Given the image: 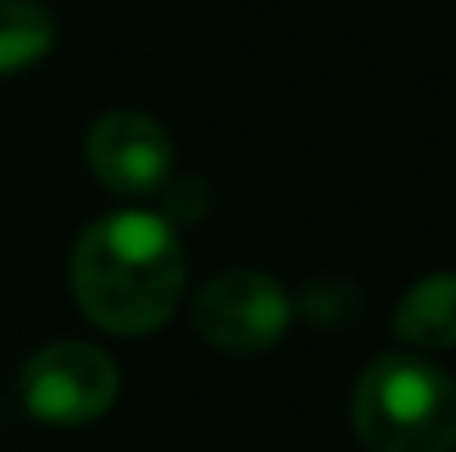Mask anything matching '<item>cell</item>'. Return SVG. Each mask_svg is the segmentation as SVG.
I'll list each match as a JSON object with an SVG mask.
<instances>
[{
	"label": "cell",
	"instance_id": "2",
	"mask_svg": "<svg viewBox=\"0 0 456 452\" xmlns=\"http://www.w3.org/2000/svg\"><path fill=\"white\" fill-rule=\"evenodd\" d=\"M350 417L368 452H456V382L412 350L381 355L354 382Z\"/></svg>",
	"mask_w": 456,
	"mask_h": 452
},
{
	"label": "cell",
	"instance_id": "1",
	"mask_svg": "<svg viewBox=\"0 0 456 452\" xmlns=\"http://www.w3.org/2000/svg\"><path fill=\"white\" fill-rule=\"evenodd\" d=\"M71 289L80 310L116 337L159 328L186 289V258L173 222L147 209L98 218L71 253Z\"/></svg>",
	"mask_w": 456,
	"mask_h": 452
},
{
	"label": "cell",
	"instance_id": "6",
	"mask_svg": "<svg viewBox=\"0 0 456 452\" xmlns=\"http://www.w3.org/2000/svg\"><path fill=\"white\" fill-rule=\"evenodd\" d=\"M395 333L421 350L456 346V271H435L417 280L395 306Z\"/></svg>",
	"mask_w": 456,
	"mask_h": 452
},
{
	"label": "cell",
	"instance_id": "7",
	"mask_svg": "<svg viewBox=\"0 0 456 452\" xmlns=\"http://www.w3.org/2000/svg\"><path fill=\"white\" fill-rule=\"evenodd\" d=\"M58 40L45 0H0V76L36 67Z\"/></svg>",
	"mask_w": 456,
	"mask_h": 452
},
{
	"label": "cell",
	"instance_id": "3",
	"mask_svg": "<svg viewBox=\"0 0 456 452\" xmlns=\"http://www.w3.org/2000/svg\"><path fill=\"white\" fill-rule=\"evenodd\" d=\"M18 395L45 426H89L116 404L120 368L89 341H53L22 364Z\"/></svg>",
	"mask_w": 456,
	"mask_h": 452
},
{
	"label": "cell",
	"instance_id": "5",
	"mask_svg": "<svg viewBox=\"0 0 456 452\" xmlns=\"http://www.w3.org/2000/svg\"><path fill=\"white\" fill-rule=\"evenodd\" d=\"M85 160H89L94 177L107 191H116V195H151V191L168 186L173 138L147 111L116 107V111H102L89 125Z\"/></svg>",
	"mask_w": 456,
	"mask_h": 452
},
{
	"label": "cell",
	"instance_id": "4",
	"mask_svg": "<svg viewBox=\"0 0 456 452\" xmlns=\"http://www.w3.org/2000/svg\"><path fill=\"white\" fill-rule=\"evenodd\" d=\"M289 324L293 301L266 271H222L195 298V328L222 355H266Z\"/></svg>",
	"mask_w": 456,
	"mask_h": 452
}]
</instances>
